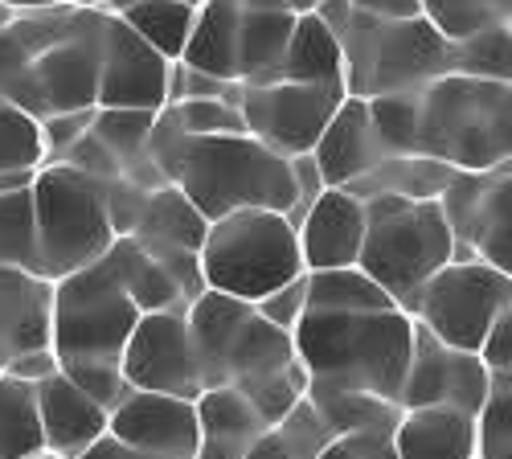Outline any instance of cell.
<instances>
[{"label":"cell","instance_id":"6da1fadb","mask_svg":"<svg viewBox=\"0 0 512 459\" xmlns=\"http://www.w3.org/2000/svg\"><path fill=\"white\" fill-rule=\"evenodd\" d=\"M103 62V9L54 5L0 25V99L37 123L91 111Z\"/></svg>","mask_w":512,"mask_h":459},{"label":"cell","instance_id":"7a4b0ae2","mask_svg":"<svg viewBox=\"0 0 512 459\" xmlns=\"http://www.w3.org/2000/svg\"><path fill=\"white\" fill-rule=\"evenodd\" d=\"M185 324L201 390L226 386L242 394L267 419V427H275L308 394V373L295 357L291 332L267 324L254 304L201 291L185 308Z\"/></svg>","mask_w":512,"mask_h":459},{"label":"cell","instance_id":"3957f363","mask_svg":"<svg viewBox=\"0 0 512 459\" xmlns=\"http://www.w3.org/2000/svg\"><path fill=\"white\" fill-rule=\"evenodd\" d=\"M148 152L160 177L181 189L205 222H218L234 210L287 214L295 201L287 160L254 136H185L156 111Z\"/></svg>","mask_w":512,"mask_h":459},{"label":"cell","instance_id":"277c9868","mask_svg":"<svg viewBox=\"0 0 512 459\" xmlns=\"http://www.w3.org/2000/svg\"><path fill=\"white\" fill-rule=\"evenodd\" d=\"M291 341H295V357H300L308 373V386L357 390L398 406L414 345V320L402 308L304 312Z\"/></svg>","mask_w":512,"mask_h":459},{"label":"cell","instance_id":"5b68a950","mask_svg":"<svg viewBox=\"0 0 512 459\" xmlns=\"http://www.w3.org/2000/svg\"><path fill=\"white\" fill-rule=\"evenodd\" d=\"M316 17L332 29L340 46L349 99L410 95L455 70V46L422 17L381 21L357 13L349 0H324Z\"/></svg>","mask_w":512,"mask_h":459},{"label":"cell","instance_id":"8992f818","mask_svg":"<svg viewBox=\"0 0 512 459\" xmlns=\"http://www.w3.org/2000/svg\"><path fill=\"white\" fill-rule=\"evenodd\" d=\"M414 156L455 173L512 164V82L443 74L414 91Z\"/></svg>","mask_w":512,"mask_h":459},{"label":"cell","instance_id":"52a82bcc","mask_svg":"<svg viewBox=\"0 0 512 459\" xmlns=\"http://www.w3.org/2000/svg\"><path fill=\"white\" fill-rule=\"evenodd\" d=\"M365 205V238L357 267L402 308L439 267L455 259V238L439 201L381 193Z\"/></svg>","mask_w":512,"mask_h":459},{"label":"cell","instance_id":"ba28073f","mask_svg":"<svg viewBox=\"0 0 512 459\" xmlns=\"http://www.w3.org/2000/svg\"><path fill=\"white\" fill-rule=\"evenodd\" d=\"M201 287L234 300H263L267 291L304 275L300 238L275 210H234L209 222L197 250Z\"/></svg>","mask_w":512,"mask_h":459},{"label":"cell","instance_id":"9c48e42d","mask_svg":"<svg viewBox=\"0 0 512 459\" xmlns=\"http://www.w3.org/2000/svg\"><path fill=\"white\" fill-rule=\"evenodd\" d=\"M33 234H37V271L62 279L107 255L115 242V222L99 181L78 173L74 164L46 160L33 185Z\"/></svg>","mask_w":512,"mask_h":459},{"label":"cell","instance_id":"30bf717a","mask_svg":"<svg viewBox=\"0 0 512 459\" xmlns=\"http://www.w3.org/2000/svg\"><path fill=\"white\" fill-rule=\"evenodd\" d=\"M140 316L144 312L123 296V287L103 263L54 279L50 353L58 357V369L119 365L123 345Z\"/></svg>","mask_w":512,"mask_h":459},{"label":"cell","instance_id":"8fae6325","mask_svg":"<svg viewBox=\"0 0 512 459\" xmlns=\"http://www.w3.org/2000/svg\"><path fill=\"white\" fill-rule=\"evenodd\" d=\"M402 312L422 324L435 341L476 353L484 332L504 312H512V275L476 259L447 263L402 304Z\"/></svg>","mask_w":512,"mask_h":459},{"label":"cell","instance_id":"7c38bea8","mask_svg":"<svg viewBox=\"0 0 512 459\" xmlns=\"http://www.w3.org/2000/svg\"><path fill=\"white\" fill-rule=\"evenodd\" d=\"M340 103H345L340 82H242L238 95L246 136L283 160L312 152Z\"/></svg>","mask_w":512,"mask_h":459},{"label":"cell","instance_id":"4fadbf2b","mask_svg":"<svg viewBox=\"0 0 512 459\" xmlns=\"http://www.w3.org/2000/svg\"><path fill=\"white\" fill-rule=\"evenodd\" d=\"M439 210L455 238V259H476L512 275V169L455 173L439 193Z\"/></svg>","mask_w":512,"mask_h":459},{"label":"cell","instance_id":"5bb4252c","mask_svg":"<svg viewBox=\"0 0 512 459\" xmlns=\"http://www.w3.org/2000/svg\"><path fill=\"white\" fill-rule=\"evenodd\" d=\"M119 373L127 390L173 394V398L197 402L201 378H197L185 312H144L123 345Z\"/></svg>","mask_w":512,"mask_h":459},{"label":"cell","instance_id":"9a60e30c","mask_svg":"<svg viewBox=\"0 0 512 459\" xmlns=\"http://www.w3.org/2000/svg\"><path fill=\"white\" fill-rule=\"evenodd\" d=\"M492 386V373L476 353L451 349L435 341L422 324H414V345H410V365H406V382H402V410L418 406H447L459 410L467 419H476V410L484 406Z\"/></svg>","mask_w":512,"mask_h":459},{"label":"cell","instance_id":"2e32d148","mask_svg":"<svg viewBox=\"0 0 512 459\" xmlns=\"http://www.w3.org/2000/svg\"><path fill=\"white\" fill-rule=\"evenodd\" d=\"M168 58L140 41L115 13L103 9V62L95 107H132L160 111L168 103Z\"/></svg>","mask_w":512,"mask_h":459},{"label":"cell","instance_id":"e0dca14e","mask_svg":"<svg viewBox=\"0 0 512 459\" xmlns=\"http://www.w3.org/2000/svg\"><path fill=\"white\" fill-rule=\"evenodd\" d=\"M107 435L148 459H193L197 455V406L173 394L127 390L107 410Z\"/></svg>","mask_w":512,"mask_h":459},{"label":"cell","instance_id":"ac0fdd59","mask_svg":"<svg viewBox=\"0 0 512 459\" xmlns=\"http://www.w3.org/2000/svg\"><path fill=\"white\" fill-rule=\"evenodd\" d=\"M209 222L189 205V197L173 185H160L152 193L140 197V210L132 218V234L136 242H144L160 263L173 267V275L185 283L189 300L201 296V267H197V250L205 242Z\"/></svg>","mask_w":512,"mask_h":459},{"label":"cell","instance_id":"d6986e66","mask_svg":"<svg viewBox=\"0 0 512 459\" xmlns=\"http://www.w3.org/2000/svg\"><path fill=\"white\" fill-rule=\"evenodd\" d=\"M54 328V279L0 267V369L25 353L50 349Z\"/></svg>","mask_w":512,"mask_h":459},{"label":"cell","instance_id":"ffe728a7","mask_svg":"<svg viewBox=\"0 0 512 459\" xmlns=\"http://www.w3.org/2000/svg\"><path fill=\"white\" fill-rule=\"evenodd\" d=\"M295 238H300L304 271L357 267L365 238V205L345 189H324L308 205L304 222L295 226Z\"/></svg>","mask_w":512,"mask_h":459},{"label":"cell","instance_id":"44dd1931","mask_svg":"<svg viewBox=\"0 0 512 459\" xmlns=\"http://www.w3.org/2000/svg\"><path fill=\"white\" fill-rule=\"evenodd\" d=\"M312 160L324 177L328 189H345L357 177H365L369 169H377L381 160H390L386 144H381L377 128H373V115H369V99H349L340 103L328 119V128L320 132Z\"/></svg>","mask_w":512,"mask_h":459},{"label":"cell","instance_id":"7402d4cb","mask_svg":"<svg viewBox=\"0 0 512 459\" xmlns=\"http://www.w3.org/2000/svg\"><path fill=\"white\" fill-rule=\"evenodd\" d=\"M33 402L41 423V447L62 459H78L95 439L107 435V410L91 394H82L62 369L33 382Z\"/></svg>","mask_w":512,"mask_h":459},{"label":"cell","instance_id":"603a6c76","mask_svg":"<svg viewBox=\"0 0 512 459\" xmlns=\"http://www.w3.org/2000/svg\"><path fill=\"white\" fill-rule=\"evenodd\" d=\"M99 263L111 271V279L123 287V296L140 312H185L193 304L185 283L173 275V267L160 263L132 234H115V242L107 246V255Z\"/></svg>","mask_w":512,"mask_h":459},{"label":"cell","instance_id":"cb8c5ba5","mask_svg":"<svg viewBox=\"0 0 512 459\" xmlns=\"http://www.w3.org/2000/svg\"><path fill=\"white\" fill-rule=\"evenodd\" d=\"M197 455L193 459H246L271 427L242 394L213 386L197 394Z\"/></svg>","mask_w":512,"mask_h":459},{"label":"cell","instance_id":"d4e9b609","mask_svg":"<svg viewBox=\"0 0 512 459\" xmlns=\"http://www.w3.org/2000/svg\"><path fill=\"white\" fill-rule=\"evenodd\" d=\"M398 459H472V419L447 406L402 410L390 431Z\"/></svg>","mask_w":512,"mask_h":459},{"label":"cell","instance_id":"484cf974","mask_svg":"<svg viewBox=\"0 0 512 459\" xmlns=\"http://www.w3.org/2000/svg\"><path fill=\"white\" fill-rule=\"evenodd\" d=\"M238 13H242V0H201L181 62H185L189 70H201V74H213V78L238 82V78H234Z\"/></svg>","mask_w":512,"mask_h":459},{"label":"cell","instance_id":"4316f807","mask_svg":"<svg viewBox=\"0 0 512 459\" xmlns=\"http://www.w3.org/2000/svg\"><path fill=\"white\" fill-rule=\"evenodd\" d=\"M340 82L345 87V62H340V46L332 29L316 17V13H300L291 25L287 50L275 66V74L267 82Z\"/></svg>","mask_w":512,"mask_h":459},{"label":"cell","instance_id":"83f0119b","mask_svg":"<svg viewBox=\"0 0 512 459\" xmlns=\"http://www.w3.org/2000/svg\"><path fill=\"white\" fill-rule=\"evenodd\" d=\"M295 13L279 9H242L238 41H234V78L238 82H267L287 50Z\"/></svg>","mask_w":512,"mask_h":459},{"label":"cell","instance_id":"f1b7e54d","mask_svg":"<svg viewBox=\"0 0 512 459\" xmlns=\"http://www.w3.org/2000/svg\"><path fill=\"white\" fill-rule=\"evenodd\" d=\"M455 177V169L426 156H390L381 160L377 169H369L365 177H357L353 185H345V193H353L357 201L394 193V197H414V201H439V193L447 189V181Z\"/></svg>","mask_w":512,"mask_h":459},{"label":"cell","instance_id":"f546056e","mask_svg":"<svg viewBox=\"0 0 512 459\" xmlns=\"http://www.w3.org/2000/svg\"><path fill=\"white\" fill-rule=\"evenodd\" d=\"M115 17L132 29L140 41H148L160 58L181 62L197 9L185 5V0H132V5L119 9Z\"/></svg>","mask_w":512,"mask_h":459},{"label":"cell","instance_id":"4dcf8cb0","mask_svg":"<svg viewBox=\"0 0 512 459\" xmlns=\"http://www.w3.org/2000/svg\"><path fill=\"white\" fill-rule=\"evenodd\" d=\"M316 414L324 419V427L332 435H361V431H394L398 423V406L373 394H357V390H324V386H308L304 394Z\"/></svg>","mask_w":512,"mask_h":459},{"label":"cell","instance_id":"1f68e13d","mask_svg":"<svg viewBox=\"0 0 512 459\" xmlns=\"http://www.w3.org/2000/svg\"><path fill=\"white\" fill-rule=\"evenodd\" d=\"M398 308L361 267L308 271V312H386Z\"/></svg>","mask_w":512,"mask_h":459},{"label":"cell","instance_id":"d6a6232c","mask_svg":"<svg viewBox=\"0 0 512 459\" xmlns=\"http://www.w3.org/2000/svg\"><path fill=\"white\" fill-rule=\"evenodd\" d=\"M37 451L46 447H41L33 386L0 369V459H25Z\"/></svg>","mask_w":512,"mask_h":459},{"label":"cell","instance_id":"836d02e7","mask_svg":"<svg viewBox=\"0 0 512 459\" xmlns=\"http://www.w3.org/2000/svg\"><path fill=\"white\" fill-rule=\"evenodd\" d=\"M418 13L447 41H467L484 29L512 25V0H418Z\"/></svg>","mask_w":512,"mask_h":459},{"label":"cell","instance_id":"e575fe53","mask_svg":"<svg viewBox=\"0 0 512 459\" xmlns=\"http://www.w3.org/2000/svg\"><path fill=\"white\" fill-rule=\"evenodd\" d=\"M472 459H512V373H492L484 406L472 419Z\"/></svg>","mask_w":512,"mask_h":459},{"label":"cell","instance_id":"d590c367","mask_svg":"<svg viewBox=\"0 0 512 459\" xmlns=\"http://www.w3.org/2000/svg\"><path fill=\"white\" fill-rule=\"evenodd\" d=\"M0 267L37 271V234H33V197H29V189L0 193Z\"/></svg>","mask_w":512,"mask_h":459},{"label":"cell","instance_id":"8d00e7d4","mask_svg":"<svg viewBox=\"0 0 512 459\" xmlns=\"http://www.w3.org/2000/svg\"><path fill=\"white\" fill-rule=\"evenodd\" d=\"M451 46H455V70L451 74L512 82V25L484 29L467 41H451Z\"/></svg>","mask_w":512,"mask_h":459},{"label":"cell","instance_id":"74e56055","mask_svg":"<svg viewBox=\"0 0 512 459\" xmlns=\"http://www.w3.org/2000/svg\"><path fill=\"white\" fill-rule=\"evenodd\" d=\"M46 164V136H41V123L0 99V173L13 169H41Z\"/></svg>","mask_w":512,"mask_h":459},{"label":"cell","instance_id":"f35d334b","mask_svg":"<svg viewBox=\"0 0 512 459\" xmlns=\"http://www.w3.org/2000/svg\"><path fill=\"white\" fill-rule=\"evenodd\" d=\"M160 119H168L185 136H246L242 111L226 99H177L160 107Z\"/></svg>","mask_w":512,"mask_h":459},{"label":"cell","instance_id":"ab89813d","mask_svg":"<svg viewBox=\"0 0 512 459\" xmlns=\"http://www.w3.org/2000/svg\"><path fill=\"white\" fill-rule=\"evenodd\" d=\"M275 435L291 447L295 459H316V455L336 439V435L324 427V419L316 414V406H312L308 398H300V402H295V406L283 414V419L275 423Z\"/></svg>","mask_w":512,"mask_h":459},{"label":"cell","instance_id":"60d3db41","mask_svg":"<svg viewBox=\"0 0 512 459\" xmlns=\"http://www.w3.org/2000/svg\"><path fill=\"white\" fill-rule=\"evenodd\" d=\"M254 312H259L267 324L283 328V332H295V324H300L304 312H308V271L287 279L275 291H267L263 300H254Z\"/></svg>","mask_w":512,"mask_h":459},{"label":"cell","instance_id":"b9f144b4","mask_svg":"<svg viewBox=\"0 0 512 459\" xmlns=\"http://www.w3.org/2000/svg\"><path fill=\"white\" fill-rule=\"evenodd\" d=\"M316 459H398L390 431H361V435H336Z\"/></svg>","mask_w":512,"mask_h":459},{"label":"cell","instance_id":"7bdbcfd3","mask_svg":"<svg viewBox=\"0 0 512 459\" xmlns=\"http://www.w3.org/2000/svg\"><path fill=\"white\" fill-rule=\"evenodd\" d=\"M476 357L484 361L488 373H512V312H504V316L484 332Z\"/></svg>","mask_w":512,"mask_h":459},{"label":"cell","instance_id":"ee69618b","mask_svg":"<svg viewBox=\"0 0 512 459\" xmlns=\"http://www.w3.org/2000/svg\"><path fill=\"white\" fill-rule=\"evenodd\" d=\"M58 369V357L50 353V349H41V353H25V357H17V361H9L5 365V373H13V378H21V382H41V378H50V373Z\"/></svg>","mask_w":512,"mask_h":459},{"label":"cell","instance_id":"f6af8a7d","mask_svg":"<svg viewBox=\"0 0 512 459\" xmlns=\"http://www.w3.org/2000/svg\"><path fill=\"white\" fill-rule=\"evenodd\" d=\"M349 5L365 17H381V21H410L422 17L418 13V0H349Z\"/></svg>","mask_w":512,"mask_h":459},{"label":"cell","instance_id":"bcb514c9","mask_svg":"<svg viewBox=\"0 0 512 459\" xmlns=\"http://www.w3.org/2000/svg\"><path fill=\"white\" fill-rule=\"evenodd\" d=\"M246 459H295V455H291V447H287V443L275 435V427H271L259 443H254V447L246 451Z\"/></svg>","mask_w":512,"mask_h":459},{"label":"cell","instance_id":"7dc6e473","mask_svg":"<svg viewBox=\"0 0 512 459\" xmlns=\"http://www.w3.org/2000/svg\"><path fill=\"white\" fill-rule=\"evenodd\" d=\"M9 13H33V9H54V5H78V0H0Z\"/></svg>","mask_w":512,"mask_h":459},{"label":"cell","instance_id":"c3c4849f","mask_svg":"<svg viewBox=\"0 0 512 459\" xmlns=\"http://www.w3.org/2000/svg\"><path fill=\"white\" fill-rule=\"evenodd\" d=\"M127 5H132V0H103V9H107V13H119V9H127ZM185 5H193V9H197L201 0H185Z\"/></svg>","mask_w":512,"mask_h":459},{"label":"cell","instance_id":"681fc988","mask_svg":"<svg viewBox=\"0 0 512 459\" xmlns=\"http://www.w3.org/2000/svg\"><path fill=\"white\" fill-rule=\"evenodd\" d=\"M25 459H62V455H54V451H37V455H25Z\"/></svg>","mask_w":512,"mask_h":459}]
</instances>
